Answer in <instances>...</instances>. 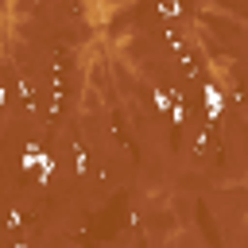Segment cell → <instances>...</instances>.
I'll list each match as a JSON object with an SVG mask.
<instances>
[{"instance_id":"6da1fadb","label":"cell","mask_w":248,"mask_h":248,"mask_svg":"<svg viewBox=\"0 0 248 248\" xmlns=\"http://www.w3.org/2000/svg\"><path fill=\"white\" fill-rule=\"evenodd\" d=\"M221 105H225V97L217 93V85H205V108H209V116H217Z\"/></svg>"},{"instance_id":"7a4b0ae2","label":"cell","mask_w":248,"mask_h":248,"mask_svg":"<svg viewBox=\"0 0 248 248\" xmlns=\"http://www.w3.org/2000/svg\"><path fill=\"white\" fill-rule=\"evenodd\" d=\"M155 105H159V108H174V105H170V97H167V93H155Z\"/></svg>"}]
</instances>
